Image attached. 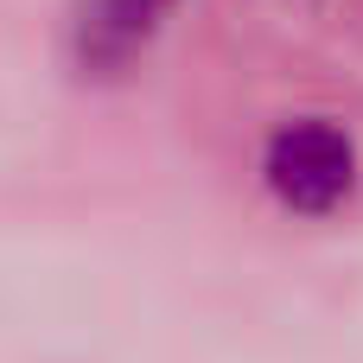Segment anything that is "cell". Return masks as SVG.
<instances>
[{
    "label": "cell",
    "mask_w": 363,
    "mask_h": 363,
    "mask_svg": "<svg viewBox=\"0 0 363 363\" xmlns=\"http://www.w3.org/2000/svg\"><path fill=\"white\" fill-rule=\"evenodd\" d=\"M363 179V153L351 128H338L332 115H300L281 121L262 147V191L287 211V217H332L351 204Z\"/></svg>",
    "instance_id": "1"
},
{
    "label": "cell",
    "mask_w": 363,
    "mask_h": 363,
    "mask_svg": "<svg viewBox=\"0 0 363 363\" xmlns=\"http://www.w3.org/2000/svg\"><path fill=\"white\" fill-rule=\"evenodd\" d=\"M179 0H77L70 19V57L89 77H121L172 19Z\"/></svg>",
    "instance_id": "2"
}]
</instances>
